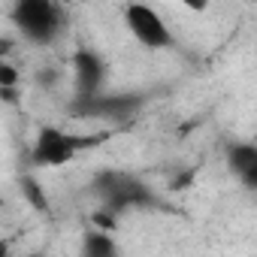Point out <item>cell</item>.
<instances>
[{"mask_svg": "<svg viewBox=\"0 0 257 257\" xmlns=\"http://www.w3.org/2000/svg\"><path fill=\"white\" fill-rule=\"evenodd\" d=\"M94 194L103 203L106 212H131V209H146L155 203L152 188L127 170H100L94 176Z\"/></svg>", "mask_w": 257, "mask_h": 257, "instance_id": "obj_2", "label": "cell"}, {"mask_svg": "<svg viewBox=\"0 0 257 257\" xmlns=\"http://www.w3.org/2000/svg\"><path fill=\"white\" fill-rule=\"evenodd\" d=\"M82 254L85 257H115L118 254V242L103 227H97V230H88L82 236Z\"/></svg>", "mask_w": 257, "mask_h": 257, "instance_id": "obj_8", "label": "cell"}, {"mask_svg": "<svg viewBox=\"0 0 257 257\" xmlns=\"http://www.w3.org/2000/svg\"><path fill=\"white\" fill-rule=\"evenodd\" d=\"M97 143H100V137H76L70 131H61V127L49 124V127L37 131V140L31 146V164L37 170H58Z\"/></svg>", "mask_w": 257, "mask_h": 257, "instance_id": "obj_3", "label": "cell"}, {"mask_svg": "<svg viewBox=\"0 0 257 257\" xmlns=\"http://www.w3.org/2000/svg\"><path fill=\"white\" fill-rule=\"evenodd\" d=\"M143 103H146L143 94H131V91H124V94H121V91H115V94L97 91V94H85V97L73 94L70 109H73V115H79V118L124 121V118H134V115L140 112Z\"/></svg>", "mask_w": 257, "mask_h": 257, "instance_id": "obj_5", "label": "cell"}, {"mask_svg": "<svg viewBox=\"0 0 257 257\" xmlns=\"http://www.w3.org/2000/svg\"><path fill=\"white\" fill-rule=\"evenodd\" d=\"M16 79H19V76H16V70H13V64H0V88H4L7 94L16 88Z\"/></svg>", "mask_w": 257, "mask_h": 257, "instance_id": "obj_10", "label": "cell"}, {"mask_svg": "<svg viewBox=\"0 0 257 257\" xmlns=\"http://www.w3.org/2000/svg\"><path fill=\"white\" fill-rule=\"evenodd\" d=\"M179 4H182L188 13H197V16H200V13H206V10L215 4V0H179Z\"/></svg>", "mask_w": 257, "mask_h": 257, "instance_id": "obj_11", "label": "cell"}, {"mask_svg": "<svg viewBox=\"0 0 257 257\" xmlns=\"http://www.w3.org/2000/svg\"><path fill=\"white\" fill-rule=\"evenodd\" d=\"M124 28L131 31V37L149 49V52H164L173 46V31L170 25L164 22V16L152 7V4H143V0H134V4L124 7Z\"/></svg>", "mask_w": 257, "mask_h": 257, "instance_id": "obj_4", "label": "cell"}, {"mask_svg": "<svg viewBox=\"0 0 257 257\" xmlns=\"http://www.w3.org/2000/svg\"><path fill=\"white\" fill-rule=\"evenodd\" d=\"M22 194H25V200L37 212H46L49 209V200H46V194H43V188H40V182L34 176H22Z\"/></svg>", "mask_w": 257, "mask_h": 257, "instance_id": "obj_9", "label": "cell"}, {"mask_svg": "<svg viewBox=\"0 0 257 257\" xmlns=\"http://www.w3.org/2000/svg\"><path fill=\"white\" fill-rule=\"evenodd\" d=\"M70 64H73V88L79 97L106 88V64L94 49H76Z\"/></svg>", "mask_w": 257, "mask_h": 257, "instance_id": "obj_6", "label": "cell"}, {"mask_svg": "<svg viewBox=\"0 0 257 257\" xmlns=\"http://www.w3.org/2000/svg\"><path fill=\"white\" fill-rule=\"evenodd\" d=\"M224 161H227L230 176L245 191H257V146L254 143H242V140L230 143L224 152Z\"/></svg>", "mask_w": 257, "mask_h": 257, "instance_id": "obj_7", "label": "cell"}, {"mask_svg": "<svg viewBox=\"0 0 257 257\" xmlns=\"http://www.w3.org/2000/svg\"><path fill=\"white\" fill-rule=\"evenodd\" d=\"M13 25L34 46H52L67 31V4L64 0H16Z\"/></svg>", "mask_w": 257, "mask_h": 257, "instance_id": "obj_1", "label": "cell"}]
</instances>
